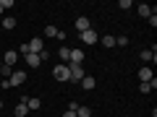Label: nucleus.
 <instances>
[{"instance_id": "obj_1", "label": "nucleus", "mask_w": 157, "mask_h": 117, "mask_svg": "<svg viewBox=\"0 0 157 117\" xmlns=\"http://www.w3.org/2000/svg\"><path fill=\"white\" fill-rule=\"evenodd\" d=\"M81 78H84V68L81 65H68V81L81 83Z\"/></svg>"}, {"instance_id": "obj_11", "label": "nucleus", "mask_w": 157, "mask_h": 117, "mask_svg": "<svg viewBox=\"0 0 157 117\" xmlns=\"http://www.w3.org/2000/svg\"><path fill=\"white\" fill-rule=\"evenodd\" d=\"M81 86H84V91H92V89L97 86V81H94L92 76H84V78H81Z\"/></svg>"}, {"instance_id": "obj_6", "label": "nucleus", "mask_w": 157, "mask_h": 117, "mask_svg": "<svg viewBox=\"0 0 157 117\" xmlns=\"http://www.w3.org/2000/svg\"><path fill=\"white\" fill-rule=\"evenodd\" d=\"M68 62H71V65H81V62H84V52H81V50H71Z\"/></svg>"}, {"instance_id": "obj_14", "label": "nucleus", "mask_w": 157, "mask_h": 117, "mask_svg": "<svg viewBox=\"0 0 157 117\" xmlns=\"http://www.w3.org/2000/svg\"><path fill=\"white\" fill-rule=\"evenodd\" d=\"M58 55H60L63 62H68V57H71V47H60V50H58Z\"/></svg>"}, {"instance_id": "obj_7", "label": "nucleus", "mask_w": 157, "mask_h": 117, "mask_svg": "<svg viewBox=\"0 0 157 117\" xmlns=\"http://www.w3.org/2000/svg\"><path fill=\"white\" fill-rule=\"evenodd\" d=\"M76 29H78V31H89V18H86V16H78L76 18Z\"/></svg>"}, {"instance_id": "obj_8", "label": "nucleus", "mask_w": 157, "mask_h": 117, "mask_svg": "<svg viewBox=\"0 0 157 117\" xmlns=\"http://www.w3.org/2000/svg\"><path fill=\"white\" fill-rule=\"evenodd\" d=\"M152 78H155V76H152V68H141V70H139V81H141V83H149Z\"/></svg>"}, {"instance_id": "obj_5", "label": "nucleus", "mask_w": 157, "mask_h": 117, "mask_svg": "<svg viewBox=\"0 0 157 117\" xmlns=\"http://www.w3.org/2000/svg\"><path fill=\"white\" fill-rule=\"evenodd\" d=\"M52 76H55V81H68V65H55Z\"/></svg>"}, {"instance_id": "obj_4", "label": "nucleus", "mask_w": 157, "mask_h": 117, "mask_svg": "<svg viewBox=\"0 0 157 117\" xmlns=\"http://www.w3.org/2000/svg\"><path fill=\"white\" fill-rule=\"evenodd\" d=\"M16 60H18V52L8 50V52H6V57H3V68H13V65H16Z\"/></svg>"}, {"instance_id": "obj_21", "label": "nucleus", "mask_w": 157, "mask_h": 117, "mask_svg": "<svg viewBox=\"0 0 157 117\" xmlns=\"http://www.w3.org/2000/svg\"><path fill=\"white\" fill-rule=\"evenodd\" d=\"M139 91H141V94H149L152 86H149V83H139Z\"/></svg>"}, {"instance_id": "obj_2", "label": "nucleus", "mask_w": 157, "mask_h": 117, "mask_svg": "<svg viewBox=\"0 0 157 117\" xmlns=\"http://www.w3.org/2000/svg\"><path fill=\"white\" fill-rule=\"evenodd\" d=\"M81 42H84V44H97V42H100V34L94 31V29H89V31H81Z\"/></svg>"}, {"instance_id": "obj_20", "label": "nucleus", "mask_w": 157, "mask_h": 117, "mask_svg": "<svg viewBox=\"0 0 157 117\" xmlns=\"http://www.w3.org/2000/svg\"><path fill=\"white\" fill-rule=\"evenodd\" d=\"M58 31H60V29H55V26H47V29H45L47 37H58Z\"/></svg>"}, {"instance_id": "obj_16", "label": "nucleus", "mask_w": 157, "mask_h": 117, "mask_svg": "<svg viewBox=\"0 0 157 117\" xmlns=\"http://www.w3.org/2000/svg\"><path fill=\"white\" fill-rule=\"evenodd\" d=\"M155 50H144V52H141V60H144V62H149V60H155Z\"/></svg>"}, {"instance_id": "obj_18", "label": "nucleus", "mask_w": 157, "mask_h": 117, "mask_svg": "<svg viewBox=\"0 0 157 117\" xmlns=\"http://www.w3.org/2000/svg\"><path fill=\"white\" fill-rule=\"evenodd\" d=\"M26 107H29V109H39V107H42V101H39V99H29Z\"/></svg>"}, {"instance_id": "obj_24", "label": "nucleus", "mask_w": 157, "mask_h": 117, "mask_svg": "<svg viewBox=\"0 0 157 117\" xmlns=\"http://www.w3.org/2000/svg\"><path fill=\"white\" fill-rule=\"evenodd\" d=\"M0 70H3V60H0Z\"/></svg>"}, {"instance_id": "obj_9", "label": "nucleus", "mask_w": 157, "mask_h": 117, "mask_svg": "<svg viewBox=\"0 0 157 117\" xmlns=\"http://www.w3.org/2000/svg\"><path fill=\"white\" fill-rule=\"evenodd\" d=\"M136 11H139V16H144V18H149L152 13L157 11V8H152V5H144V3H141V5H136Z\"/></svg>"}, {"instance_id": "obj_23", "label": "nucleus", "mask_w": 157, "mask_h": 117, "mask_svg": "<svg viewBox=\"0 0 157 117\" xmlns=\"http://www.w3.org/2000/svg\"><path fill=\"white\" fill-rule=\"evenodd\" d=\"M63 117H76V112H63Z\"/></svg>"}, {"instance_id": "obj_10", "label": "nucleus", "mask_w": 157, "mask_h": 117, "mask_svg": "<svg viewBox=\"0 0 157 117\" xmlns=\"http://www.w3.org/2000/svg\"><path fill=\"white\" fill-rule=\"evenodd\" d=\"M24 57H26V65H29V68H39V65H42L39 55H32V52H29V55H24Z\"/></svg>"}, {"instance_id": "obj_22", "label": "nucleus", "mask_w": 157, "mask_h": 117, "mask_svg": "<svg viewBox=\"0 0 157 117\" xmlns=\"http://www.w3.org/2000/svg\"><path fill=\"white\" fill-rule=\"evenodd\" d=\"M0 5H3V11L6 8H13V0H0Z\"/></svg>"}, {"instance_id": "obj_19", "label": "nucleus", "mask_w": 157, "mask_h": 117, "mask_svg": "<svg viewBox=\"0 0 157 117\" xmlns=\"http://www.w3.org/2000/svg\"><path fill=\"white\" fill-rule=\"evenodd\" d=\"M126 44H128V39H126V37H115V47H126Z\"/></svg>"}, {"instance_id": "obj_17", "label": "nucleus", "mask_w": 157, "mask_h": 117, "mask_svg": "<svg viewBox=\"0 0 157 117\" xmlns=\"http://www.w3.org/2000/svg\"><path fill=\"white\" fill-rule=\"evenodd\" d=\"M89 115H92L89 107H78V109H76V117H89Z\"/></svg>"}, {"instance_id": "obj_15", "label": "nucleus", "mask_w": 157, "mask_h": 117, "mask_svg": "<svg viewBox=\"0 0 157 117\" xmlns=\"http://www.w3.org/2000/svg\"><path fill=\"white\" fill-rule=\"evenodd\" d=\"M100 42H102V44L107 47V50H110V47H115V37H110V34H107V37H102Z\"/></svg>"}, {"instance_id": "obj_12", "label": "nucleus", "mask_w": 157, "mask_h": 117, "mask_svg": "<svg viewBox=\"0 0 157 117\" xmlns=\"http://www.w3.org/2000/svg\"><path fill=\"white\" fill-rule=\"evenodd\" d=\"M26 112H29L26 101H18V104H16V109H13V115H16V117H26Z\"/></svg>"}, {"instance_id": "obj_25", "label": "nucleus", "mask_w": 157, "mask_h": 117, "mask_svg": "<svg viewBox=\"0 0 157 117\" xmlns=\"http://www.w3.org/2000/svg\"><path fill=\"white\" fill-rule=\"evenodd\" d=\"M0 109H3V99H0Z\"/></svg>"}, {"instance_id": "obj_26", "label": "nucleus", "mask_w": 157, "mask_h": 117, "mask_svg": "<svg viewBox=\"0 0 157 117\" xmlns=\"http://www.w3.org/2000/svg\"><path fill=\"white\" fill-rule=\"evenodd\" d=\"M0 13H3V5H0Z\"/></svg>"}, {"instance_id": "obj_13", "label": "nucleus", "mask_w": 157, "mask_h": 117, "mask_svg": "<svg viewBox=\"0 0 157 117\" xmlns=\"http://www.w3.org/2000/svg\"><path fill=\"white\" fill-rule=\"evenodd\" d=\"M3 29H6V31H11V29H16V18H13V16L3 18Z\"/></svg>"}, {"instance_id": "obj_3", "label": "nucleus", "mask_w": 157, "mask_h": 117, "mask_svg": "<svg viewBox=\"0 0 157 117\" xmlns=\"http://www.w3.org/2000/svg\"><path fill=\"white\" fill-rule=\"evenodd\" d=\"M24 81H26V73H24V70H13L11 78H8V83H11V86H21Z\"/></svg>"}]
</instances>
